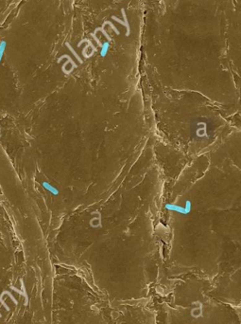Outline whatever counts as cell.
Listing matches in <instances>:
<instances>
[{
  "instance_id": "7a4b0ae2",
  "label": "cell",
  "mask_w": 241,
  "mask_h": 324,
  "mask_svg": "<svg viewBox=\"0 0 241 324\" xmlns=\"http://www.w3.org/2000/svg\"><path fill=\"white\" fill-rule=\"evenodd\" d=\"M43 185H44V187H45V188H46L47 189H49V190H50V192H51L52 194H57V190H56V189H55L54 188H52V187H51V186H50L49 184H47V183H44Z\"/></svg>"
},
{
  "instance_id": "6da1fadb",
  "label": "cell",
  "mask_w": 241,
  "mask_h": 324,
  "mask_svg": "<svg viewBox=\"0 0 241 324\" xmlns=\"http://www.w3.org/2000/svg\"><path fill=\"white\" fill-rule=\"evenodd\" d=\"M100 47H101V51H100L101 53H100V54H101L102 57H104V56L107 54V52H108V50H109V48H110V45H109L108 42H105V43L102 44Z\"/></svg>"
}]
</instances>
